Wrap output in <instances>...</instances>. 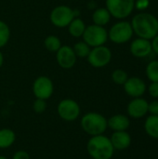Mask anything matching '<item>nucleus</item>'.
Segmentation results:
<instances>
[{
	"mask_svg": "<svg viewBox=\"0 0 158 159\" xmlns=\"http://www.w3.org/2000/svg\"><path fill=\"white\" fill-rule=\"evenodd\" d=\"M130 24L133 33L141 38L151 40L158 34V19L151 13L142 12L135 15Z\"/></svg>",
	"mask_w": 158,
	"mask_h": 159,
	"instance_id": "nucleus-1",
	"label": "nucleus"
},
{
	"mask_svg": "<svg viewBox=\"0 0 158 159\" xmlns=\"http://www.w3.org/2000/svg\"><path fill=\"white\" fill-rule=\"evenodd\" d=\"M115 151L110 138L104 134L90 137L87 143V152L92 159H112Z\"/></svg>",
	"mask_w": 158,
	"mask_h": 159,
	"instance_id": "nucleus-2",
	"label": "nucleus"
},
{
	"mask_svg": "<svg viewBox=\"0 0 158 159\" xmlns=\"http://www.w3.org/2000/svg\"><path fill=\"white\" fill-rule=\"evenodd\" d=\"M80 127L82 130L90 137L102 135L104 134L108 129L107 118L100 113L88 112L81 117Z\"/></svg>",
	"mask_w": 158,
	"mask_h": 159,
	"instance_id": "nucleus-3",
	"label": "nucleus"
},
{
	"mask_svg": "<svg viewBox=\"0 0 158 159\" xmlns=\"http://www.w3.org/2000/svg\"><path fill=\"white\" fill-rule=\"evenodd\" d=\"M82 37L83 41H85L90 48L103 46L108 40V31L103 26L93 23L86 27Z\"/></svg>",
	"mask_w": 158,
	"mask_h": 159,
	"instance_id": "nucleus-4",
	"label": "nucleus"
},
{
	"mask_svg": "<svg viewBox=\"0 0 158 159\" xmlns=\"http://www.w3.org/2000/svg\"><path fill=\"white\" fill-rule=\"evenodd\" d=\"M133 34L130 22L120 20L110 28L108 32V39L115 44H124L131 39Z\"/></svg>",
	"mask_w": 158,
	"mask_h": 159,
	"instance_id": "nucleus-5",
	"label": "nucleus"
},
{
	"mask_svg": "<svg viewBox=\"0 0 158 159\" xmlns=\"http://www.w3.org/2000/svg\"><path fill=\"white\" fill-rule=\"evenodd\" d=\"M75 18V11L66 5L55 7L49 15L50 22L58 28L67 27Z\"/></svg>",
	"mask_w": 158,
	"mask_h": 159,
	"instance_id": "nucleus-6",
	"label": "nucleus"
},
{
	"mask_svg": "<svg viewBox=\"0 0 158 159\" xmlns=\"http://www.w3.org/2000/svg\"><path fill=\"white\" fill-rule=\"evenodd\" d=\"M105 4L111 16L118 20L128 18L135 8V0H106Z\"/></svg>",
	"mask_w": 158,
	"mask_h": 159,
	"instance_id": "nucleus-7",
	"label": "nucleus"
},
{
	"mask_svg": "<svg viewBox=\"0 0 158 159\" xmlns=\"http://www.w3.org/2000/svg\"><path fill=\"white\" fill-rule=\"evenodd\" d=\"M58 116L64 121H75L81 114V108L77 102L73 99H63L57 106Z\"/></svg>",
	"mask_w": 158,
	"mask_h": 159,
	"instance_id": "nucleus-8",
	"label": "nucleus"
},
{
	"mask_svg": "<svg viewBox=\"0 0 158 159\" xmlns=\"http://www.w3.org/2000/svg\"><path fill=\"white\" fill-rule=\"evenodd\" d=\"M88 63L94 68H103L107 66L112 60V51L106 46L95 47L90 49L87 57Z\"/></svg>",
	"mask_w": 158,
	"mask_h": 159,
	"instance_id": "nucleus-9",
	"label": "nucleus"
},
{
	"mask_svg": "<svg viewBox=\"0 0 158 159\" xmlns=\"http://www.w3.org/2000/svg\"><path fill=\"white\" fill-rule=\"evenodd\" d=\"M54 92V85L52 80L46 76L40 75L35 78L33 83V93L35 99L48 100Z\"/></svg>",
	"mask_w": 158,
	"mask_h": 159,
	"instance_id": "nucleus-10",
	"label": "nucleus"
},
{
	"mask_svg": "<svg viewBox=\"0 0 158 159\" xmlns=\"http://www.w3.org/2000/svg\"><path fill=\"white\" fill-rule=\"evenodd\" d=\"M76 59L73 48L69 46H61L56 52V61L62 69L73 68L76 63Z\"/></svg>",
	"mask_w": 158,
	"mask_h": 159,
	"instance_id": "nucleus-11",
	"label": "nucleus"
},
{
	"mask_svg": "<svg viewBox=\"0 0 158 159\" xmlns=\"http://www.w3.org/2000/svg\"><path fill=\"white\" fill-rule=\"evenodd\" d=\"M148 104L149 102L142 97L133 98L129 102L127 107L128 116L134 119L144 117L148 114Z\"/></svg>",
	"mask_w": 158,
	"mask_h": 159,
	"instance_id": "nucleus-12",
	"label": "nucleus"
},
{
	"mask_svg": "<svg viewBox=\"0 0 158 159\" xmlns=\"http://www.w3.org/2000/svg\"><path fill=\"white\" fill-rule=\"evenodd\" d=\"M123 86L125 92L131 98H140L146 91L145 82L137 76L129 77Z\"/></svg>",
	"mask_w": 158,
	"mask_h": 159,
	"instance_id": "nucleus-13",
	"label": "nucleus"
},
{
	"mask_svg": "<svg viewBox=\"0 0 158 159\" xmlns=\"http://www.w3.org/2000/svg\"><path fill=\"white\" fill-rule=\"evenodd\" d=\"M129 49L131 54L136 58H144L153 52L150 40L141 37L136 38L131 42Z\"/></svg>",
	"mask_w": 158,
	"mask_h": 159,
	"instance_id": "nucleus-14",
	"label": "nucleus"
},
{
	"mask_svg": "<svg viewBox=\"0 0 158 159\" xmlns=\"http://www.w3.org/2000/svg\"><path fill=\"white\" fill-rule=\"evenodd\" d=\"M110 141L113 144L115 150L123 151L128 149L131 145V136L130 134L125 131H114L110 137Z\"/></svg>",
	"mask_w": 158,
	"mask_h": 159,
	"instance_id": "nucleus-15",
	"label": "nucleus"
},
{
	"mask_svg": "<svg viewBox=\"0 0 158 159\" xmlns=\"http://www.w3.org/2000/svg\"><path fill=\"white\" fill-rule=\"evenodd\" d=\"M108 128L114 131H125L130 126V119L128 116L117 114L112 116L109 119H107Z\"/></svg>",
	"mask_w": 158,
	"mask_h": 159,
	"instance_id": "nucleus-16",
	"label": "nucleus"
},
{
	"mask_svg": "<svg viewBox=\"0 0 158 159\" xmlns=\"http://www.w3.org/2000/svg\"><path fill=\"white\" fill-rule=\"evenodd\" d=\"M16 142V133L8 128L0 129V149H7Z\"/></svg>",
	"mask_w": 158,
	"mask_h": 159,
	"instance_id": "nucleus-17",
	"label": "nucleus"
},
{
	"mask_svg": "<svg viewBox=\"0 0 158 159\" xmlns=\"http://www.w3.org/2000/svg\"><path fill=\"white\" fill-rule=\"evenodd\" d=\"M111 14L106 7H98L92 14V20L94 24L100 26H105L111 20Z\"/></svg>",
	"mask_w": 158,
	"mask_h": 159,
	"instance_id": "nucleus-18",
	"label": "nucleus"
},
{
	"mask_svg": "<svg viewBox=\"0 0 158 159\" xmlns=\"http://www.w3.org/2000/svg\"><path fill=\"white\" fill-rule=\"evenodd\" d=\"M144 130L152 139L158 140V116L150 115L144 122Z\"/></svg>",
	"mask_w": 158,
	"mask_h": 159,
	"instance_id": "nucleus-19",
	"label": "nucleus"
},
{
	"mask_svg": "<svg viewBox=\"0 0 158 159\" xmlns=\"http://www.w3.org/2000/svg\"><path fill=\"white\" fill-rule=\"evenodd\" d=\"M69 34L74 37H81L85 32L86 24L85 21L80 18H74L71 23L67 26Z\"/></svg>",
	"mask_w": 158,
	"mask_h": 159,
	"instance_id": "nucleus-20",
	"label": "nucleus"
},
{
	"mask_svg": "<svg viewBox=\"0 0 158 159\" xmlns=\"http://www.w3.org/2000/svg\"><path fill=\"white\" fill-rule=\"evenodd\" d=\"M44 46H45L46 49L48 50L49 52H55L56 53L62 45H61V39L57 35L50 34V35L46 37V39L44 41Z\"/></svg>",
	"mask_w": 158,
	"mask_h": 159,
	"instance_id": "nucleus-21",
	"label": "nucleus"
},
{
	"mask_svg": "<svg viewBox=\"0 0 158 159\" xmlns=\"http://www.w3.org/2000/svg\"><path fill=\"white\" fill-rule=\"evenodd\" d=\"M73 49H74V52L76 57L87 58L90 52L91 48L85 41H79L74 45Z\"/></svg>",
	"mask_w": 158,
	"mask_h": 159,
	"instance_id": "nucleus-22",
	"label": "nucleus"
},
{
	"mask_svg": "<svg viewBox=\"0 0 158 159\" xmlns=\"http://www.w3.org/2000/svg\"><path fill=\"white\" fill-rule=\"evenodd\" d=\"M10 38V29L8 25L0 20V48H4L9 41Z\"/></svg>",
	"mask_w": 158,
	"mask_h": 159,
	"instance_id": "nucleus-23",
	"label": "nucleus"
},
{
	"mask_svg": "<svg viewBox=\"0 0 158 159\" xmlns=\"http://www.w3.org/2000/svg\"><path fill=\"white\" fill-rule=\"evenodd\" d=\"M146 75L151 82H158V61H152L146 67Z\"/></svg>",
	"mask_w": 158,
	"mask_h": 159,
	"instance_id": "nucleus-24",
	"label": "nucleus"
},
{
	"mask_svg": "<svg viewBox=\"0 0 158 159\" xmlns=\"http://www.w3.org/2000/svg\"><path fill=\"white\" fill-rule=\"evenodd\" d=\"M128 78H129L128 73L122 69H115L112 73V80L116 85L123 86L128 80Z\"/></svg>",
	"mask_w": 158,
	"mask_h": 159,
	"instance_id": "nucleus-25",
	"label": "nucleus"
},
{
	"mask_svg": "<svg viewBox=\"0 0 158 159\" xmlns=\"http://www.w3.org/2000/svg\"><path fill=\"white\" fill-rule=\"evenodd\" d=\"M47 102L42 99H35L33 103V110L35 114H43L47 109Z\"/></svg>",
	"mask_w": 158,
	"mask_h": 159,
	"instance_id": "nucleus-26",
	"label": "nucleus"
},
{
	"mask_svg": "<svg viewBox=\"0 0 158 159\" xmlns=\"http://www.w3.org/2000/svg\"><path fill=\"white\" fill-rule=\"evenodd\" d=\"M148 92L151 97L158 99V82H151L148 87Z\"/></svg>",
	"mask_w": 158,
	"mask_h": 159,
	"instance_id": "nucleus-27",
	"label": "nucleus"
},
{
	"mask_svg": "<svg viewBox=\"0 0 158 159\" xmlns=\"http://www.w3.org/2000/svg\"><path fill=\"white\" fill-rule=\"evenodd\" d=\"M150 6L149 0H135V8L141 11L145 10Z\"/></svg>",
	"mask_w": 158,
	"mask_h": 159,
	"instance_id": "nucleus-28",
	"label": "nucleus"
},
{
	"mask_svg": "<svg viewBox=\"0 0 158 159\" xmlns=\"http://www.w3.org/2000/svg\"><path fill=\"white\" fill-rule=\"evenodd\" d=\"M148 113L153 116H158V101H153L148 104Z\"/></svg>",
	"mask_w": 158,
	"mask_h": 159,
	"instance_id": "nucleus-29",
	"label": "nucleus"
},
{
	"mask_svg": "<svg viewBox=\"0 0 158 159\" xmlns=\"http://www.w3.org/2000/svg\"><path fill=\"white\" fill-rule=\"evenodd\" d=\"M11 159H30V155L24 150H19L13 154Z\"/></svg>",
	"mask_w": 158,
	"mask_h": 159,
	"instance_id": "nucleus-30",
	"label": "nucleus"
},
{
	"mask_svg": "<svg viewBox=\"0 0 158 159\" xmlns=\"http://www.w3.org/2000/svg\"><path fill=\"white\" fill-rule=\"evenodd\" d=\"M151 45H152V49L153 51L157 54L158 55V34L152 39V42H151Z\"/></svg>",
	"mask_w": 158,
	"mask_h": 159,
	"instance_id": "nucleus-31",
	"label": "nucleus"
},
{
	"mask_svg": "<svg viewBox=\"0 0 158 159\" xmlns=\"http://www.w3.org/2000/svg\"><path fill=\"white\" fill-rule=\"evenodd\" d=\"M3 63H4V55H3V53L0 51V68L3 66Z\"/></svg>",
	"mask_w": 158,
	"mask_h": 159,
	"instance_id": "nucleus-32",
	"label": "nucleus"
},
{
	"mask_svg": "<svg viewBox=\"0 0 158 159\" xmlns=\"http://www.w3.org/2000/svg\"><path fill=\"white\" fill-rule=\"evenodd\" d=\"M0 159H7V157L5 156H0Z\"/></svg>",
	"mask_w": 158,
	"mask_h": 159,
	"instance_id": "nucleus-33",
	"label": "nucleus"
}]
</instances>
